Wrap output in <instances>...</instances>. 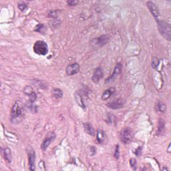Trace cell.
<instances>
[{"instance_id":"cell-1","label":"cell","mask_w":171,"mask_h":171,"mask_svg":"<svg viewBox=\"0 0 171 171\" xmlns=\"http://www.w3.org/2000/svg\"><path fill=\"white\" fill-rule=\"evenodd\" d=\"M24 116V109L20 101H15L11 110V121L13 124H19Z\"/></svg>"},{"instance_id":"cell-2","label":"cell","mask_w":171,"mask_h":171,"mask_svg":"<svg viewBox=\"0 0 171 171\" xmlns=\"http://www.w3.org/2000/svg\"><path fill=\"white\" fill-rule=\"evenodd\" d=\"M158 29L159 32L165 39L170 41L171 28L170 25L164 21H158Z\"/></svg>"},{"instance_id":"cell-3","label":"cell","mask_w":171,"mask_h":171,"mask_svg":"<svg viewBox=\"0 0 171 171\" xmlns=\"http://www.w3.org/2000/svg\"><path fill=\"white\" fill-rule=\"evenodd\" d=\"M33 48L34 52L38 55H45L48 52V46L43 41H37L33 45Z\"/></svg>"},{"instance_id":"cell-4","label":"cell","mask_w":171,"mask_h":171,"mask_svg":"<svg viewBox=\"0 0 171 171\" xmlns=\"http://www.w3.org/2000/svg\"><path fill=\"white\" fill-rule=\"evenodd\" d=\"M120 140L124 144H128L132 140V132L130 128H124L120 132Z\"/></svg>"},{"instance_id":"cell-5","label":"cell","mask_w":171,"mask_h":171,"mask_svg":"<svg viewBox=\"0 0 171 171\" xmlns=\"http://www.w3.org/2000/svg\"><path fill=\"white\" fill-rule=\"evenodd\" d=\"M109 39V37L108 35H101L100 37H96V38L93 39L91 42L94 46L96 47H102L103 45L107 43V42L108 41Z\"/></svg>"},{"instance_id":"cell-6","label":"cell","mask_w":171,"mask_h":171,"mask_svg":"<svg viewBox=\"0 0 171 171\" xmlns=\"http://www.w3.org/2000/svg\"><path fill=\"white\" fill-rule=\"evenodd\" d=\"M146 5L149 10H150V13H152L153 17L158 21V19L160 17V11H159L158 7L156 6V5L155 3L152 2V1H148L146 3Z\"/></svg>"},{"instance_id":"cell-7","label":"cell","mask_w":171,"mask_h":171,"mask_svg":"<svg viewBox=\"0 0 171 171\" xmlns=\"http://www.w3.org/2000/svg\"><path fill=\"white\" fill-rule=\"evenodd\" d=\"M121 69H122V64L120 63H117L116 66H115L114 71H113V73L111 74L110 76H109L108 78L106 79V83H109L111 82V81H113L116 78L117 76L120 74Z\"/></svg>"},{"instance_id":"cell-8","label":"cell","mask_w":171,"mask_h":171,"mask_svg":"<svg viewBox=\"0 0 171 171\" xmlns=\"http://www.w3.org/2000/svg\"><path fill=\"white\" fill-rule=\"evenodd\" d=\"M79 65L77 63H71L70 65H68L66 67V73L68 75H73L76 74L77 73L79 72Z\"/></svg>"},{"instance_id":"cell-9","label":"cell","mask_w":171,"mask_h":171,"mask_svg":"<svg viewBox=\"0 0 171 171\" xmlns=\"http://www.w3.org/2000/svg\"><path fill=\"white\" fill-rule=\"evenodd\" d=\"M28 154V162L29 167L30 170H35V154L34 151L32 148H30V150L27 151Z\"/></svg>"},{"instance_id":"cell-10","label":"cell","mask_w":171,"mask_h":171,"mask_svg":"<svg viewBox=\"0 0 171 171\" xmlns=\"http://www.w3.org/2000/svg\"><path fill=\"white\" fill-rule=\"evenodd\" d=\"M124 100L122 99H117L112 102H108L106 104V106L111 109H114V110H116V109H119L122 108L124 106Z\"/></svg>"},{"instance_id":"cell-11","label":"cell","mask_w":171,"mask_h":171,"mask_svg":"<svg viewBox=\"0 0 171 171\" xmlns=\"http://www.w3.org/2000/svg\"><path fill=\"white\" fill-rule=\"evenodd\" d=\"M103 76H104V72H103L102 69L101 67H97L93 73L92 81L94 83H98L102 78Z\"/></svg>"},{"instance_id":"cell-12","label":"cell","mask_w":171,"mask_h":171,"mask_svg":"<svg viewBox=\"0 0 171 171\" xmlns=\"http://www.w3.org/2000/svg\"><path fill=\"white\" fill-rule=\"evenodd\" d=\"M115 92V89L114 88H110L108 90H105L102 95V100H107L114 94Z\"/></svg>"},{"instance_id":"cell-13","label":"cell","mask_w":171,"mask_h":171,"mask_svg":"<svg viewBox=\"0 0 171 171\" xmlns=\"http://www.w3.org/2000/svg\"><path fill=\"white\" fill-rule=\"evenodd\" d=\"M83 128H84L85 132L91 136H94L95 134V130L94 127L92 126V125L90 124L89 122H86L83 124Z\"/></svg>"},{"instance_id":"cell-14","label":"cell","mask_w":171,"mask_h":171,"mask_svg":"<svg viewBox=\"0 0 171 171\" xmlns=\"http://www.w3.org/2000/svg\"><path fill=\"white\" fill-rule=\"evenodd\" d=\"M105 139H106V134H105L104 130L98 129L96 134V140L98 141V142L100 143V144H102L104 142Z\"/></svg>"},{"instance_id":"cell-15","label":"cell","mask_w":171,"mask_h":171,"mask_svg":"<svg viewBox=\"0 0 171 171\" xmlns=\"http://www.w3.org/2000/svg\"><path fill=\"white\" fill-rule=\"evenodd\" d=\"M75 101H76L77 104H78L79 106L81 107L82 108H85V103H84V102H83L82 97H81V94H79L78 92H77L75 94Z\"/></svg>"},{"instance_id":"cell-16","label":"cell","mask_w":171,"mask_h":171,"mask_svg":"<svg viewBox=\"0 0 171 171\" xmlns=\"http://www.w3.org/2000/svg\"><path fill=\"white\" fill-rule=\"evenodd\" d=\"M53 136H49V137H47V138H45L44 139V140L43 141L42 144H41V149H42L43 150H46L47 147L49 146V144H50L51 141L53 140Z\"/></svg>"},{"instance_id":"cell-17","label":"cell","mask_w":171,"mask_h":171,"mask_svg":"<svg viewBox=\"0 0 171 171\" xmlns=\"http://www.w3.org/2000/svg\"><path fill=\"white\" fill-rule=\"evenodd\" d=\"M52 95L55 98L59 99L61 98L63 96V92L61 89L54 88L52 90Z\"/></svg>"},{"instance_id":"cell-18","label":"cell","mask_w":171,"mask_h":171,"mask_svg":"<svg viewBox=\"0 0 171 171\" xmlns=\"http://www.w3.org/2000/svg\"><path fill=\"white\" fill-rule=\"evenodd\" d=\"M3 155H4V158L7 162H10L11 161V152L10 149L9 148H5L3 150Z\"/></svg>"},{"instance_id":"cell-19","label":"cell","mask_w":171,"mask_h":171,"mask_svg":"<svg viewBox=\"0 0 171 171\" xmlns=\"http://www.w3.org/2000/svg\"><path fill=\"white\" fill-rule=\"evenodd\" d=\"M157 110L158 111H160L161 112H164L166 110V105H165L164 103L161 102H159L158 103V104H157Z\"/></svg>"},{"instance_id":"cell-20","label":"cell","mask_w":171,"mask_h":171,"mask_svg":"<svg viewBox=\"0 0 171 171\" xmlns=\"http://www.w3.org/2000/svg\"><path fill=\"white\" fill-rule=\"evenodd\" d=\"M160 63V59L158 57H154L152 59V67L154 69H156Z\"/></svg>"},{"instance_id":"cell-21","label":"cell","mask_w":171,"mask_h":171,"mask_svg":"<svg viewBox=\"0 0 171 171\" xmlns=\"http://www.w3.org/2000/svg\"><path fill=\"white\" fill-rule=\"evenodd\" d=\"M164 122L162 120H160L158 124V134H162L164 130Z\"/></svg>"},{"instance_id":"cell-22","label":"cell","mask_w":171,"mask_h":171,"mask_svg":"<svg viewBox=\"0 0 171 171\" xmlns=\"http://www.w3.org/2000/svg\"><path fill=\"white\" fill-rule=\"evenodd\" d=\"M35 30L39 33L45 32V25L43 24H38L37 25H36V27H35Z\"/></svg>"},{"instance_id":"cell-23","label":"cell","mask_w":171,"mask_h":171,"mask_svg":"<svg viewBox=\"0 0 171 171\" xmlns=\"http://www.w3.org/2000/svg\"><path fill=\"white\" fill-rule=\"evenodd\" d=\"M67 3L69 6H74L78 3V1H77V0H69V1H67Z\"/></svg>"},{"instance_id":"cell-24","label":"cell","mask_w":171,"mask_h":171,"mask_svg":"<svg viewBox=\"0 0 171 171\" xmlns=\"http://www.w3.org/2000/svg\"><path fill=\"white\" fill-rule=\"evenodd\" d=\"M130 166L132 167L133 168H134V170H136V160L135 158H131L130 160Z\"/></svg>"},{"instance_id":"cell-25","label":"cell","mask_w":171,"mask_h":171,"mask_svg":"<svg viewBox=\"0 0 171 171\" xmlns=\"http://www.w3.org/2000/svg\"><path fill=\"white\" fill-rule=\"evenodd\" d=\"M18 7L21 11H24L25 9L27 7V5L26 4H25L24 3H19Z\"/></svg>"},{"instance_id":"cell-26","label":"cell","mask_w":171,"mask_h":171,"mask_svg":"<svg viewBox=\"0 0 171 171\" xmlns=\"http://www.w3.org/2000/svg\"><path fill=\"white\" fill-rule=\"evenodd\" d=\"M119 154H120V152H119V146L118 145H117L116 146V150H115V153H114L115 158L118 159L119 158Z\"/></svg>"},{"instance_id":"cell-27","label":"cell","mask_w":171,"mask_h":171,"mask_svg":"<svg viewBox=\"0 0 171 171\" xmlns=\"http://www.w3.org/2000/svg\"><path fill=\"white\" fill-rule=\"evenodd\" d=\"M136 151L138 152H136V154L137 155V156H139V155L140 154V152H141V148H140V147H139V148H138V149H137Z\"/></svg>"},{"instance_id":"cell-28","label":"cell","mask_w":171,"mask_h":171,"mask_svg":"<svg viewBox=\"0 0 171 171\" xmlns=\"http://www.w3.org/2000/svg\"><path fill=\"white\" fill-rule=\"evenodd\" d=\"M170 144H169V146H168V152H169V153L170 152Z\"/></svg>"},{"instance_id":"cell-29","label":"cell","mask_w":171,"mask_h":171,"mask_svg":"<svg viewBox=\"0 0 171 171\" xmlns=\"http://www.w3.org/2000/svg\"><path fill=\"white\" fill-rule=\"evenodd\" d=\"M162 170H168V169H167L166 168H164L162 169Z\"/></svg>"}]
</instances>
